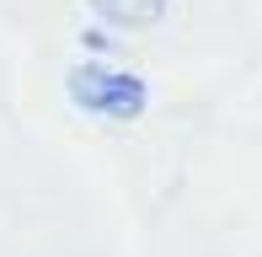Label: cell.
I'll return each instance as SVG.
<instances>
[{"label":"cell","mask_w":262,"mask_h":257,"mask_svg":"<svg viewBox=\"0 0 262 257\" xmlns=\"http://www.w3.org/2000/svg\"><path fill=\"white\" fill-rule=\"evenodd\" d=\"M70 102L97 118H113V123H128L150 108V91L139 75L128 70H102V65H75L70 70Z\"/></svg>","instance_id":"cell-1"},{"label":"cell","mask_w":262,"mask_h":257,"mask_svg":"<svg viewBox=\"0 0 262 257\" xmlns=\"http://www.w3.org/2000/svg\"><path fill=\"white\" fill-rule=\"evenodd\" d=\"M91 6H97L102 22L139 32V27H156V22L166 16V6H171V0H91Z\"/></svg>","instance_id":"cell-2"}]
</instances>
